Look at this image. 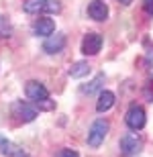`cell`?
Returning <instances> with one entry per match:
<instances>
[{
	"label": "cell",
	"instance_id": "1",
	"mask_svg": "<svg viewBox=\"0 0 153 157\" xmlns=\"http://www.w3.org/2000/svg\"><path fill=\"white\" fill-rule=\"evenodd\" d=\"M23 8L29 14H39V12L57 14L61 10V4H59V0H25Z\"/></svg>",
	"mask_w": 153,
	"mask_h": 157
},
{
	"label": "cell",
	"instance_id": "2",
	"mask_svg": "<svg viewBox=\"0 0 153 157\" xmlns=\"http://www.w3.org/2000/svg\"><path fill=\"white\" fill-rule=\"evenodd\" d=\"M108 128H110L108 121H104V118L94 121V124L90 127V133H88V145L90 147H100L104 143L106 135H108Z\"/></svg>",
	"mask_w": 153,
	"mask_h": 157
},
{
	"label": "cell",
	"instance_id": "3",
	"mask_svg": "<svg viewBox=\"0 0 153 157\" xmlns=\"http://www.w3.org/2000/svg\"><path fill=\"white\" fill-rule=\"evenodd\" d=\"M145 110H143V106L139 104H133L127 110V114H124V122H127V127L131 128V131H141L143 127H145Z\"/></svg>",
	"mask_w": 153,
	"mask_h": 157
},
{
	"label": "cell",
	"instance_id": "4",
	"mask_svg": "<svg viewBox=\"0 0 153 157\" xmlns=\"http://www.w3.org/2000/svg\"><path fill=\"white\" fill-rule=\"evenodd\" d=\"M25 94H27V98L33 100V102H41V100H47L49 98V92H47V88L43 86L41 82H37V80H31L27 82V86H25Z\"/></svg>",
	"mask_w": 153,
	"mask_h": 157
},
{
	"label": "cell",
	"instance_id": "5",
	"mask_svg": "<svg viewBox=\"0 0 153 157\" xmlns=\"http://www.w3.org/2000/svg\"><path fill=\"white\" fill-rule=\"evenodd\" d=\"M102 49V35L100 33H88L82 41V53L84 55H96Z\"/></svg>",
	"mask_w": 153,
	"mask_h": 157
},
{
	"label": "cell",
	"instance_id": "6",
	"mask_svg": "<svg viewBox=\"0 0 153 157\" xmlns=\"http://www.w3.org/2000/svg\"><path fill=\"white\" fill-rule=\"evenodd\" d=\"M120 151L124 155H137V153L141 151V139L133 133H127L120 139Z\"/></svg>",
	"mask_w": 153,
	"mask_h": 157
},
{
	"label": "cell",
	"instance_id": "7",
	"mask_svg": "<svg viewBox=\"0 0 153 157\" xmlns=\"http://www.w3.org/2000/svg\"><path fill=\"white\" fill-rule=\"evenodd\" d=\"M65 47V37L59 35V33H55V35H49L47 39H45V43H43V51L49 53V55H55V53L63 51Z\"/></svg>",
	"mask_w": 153,
	"mask_h": 157
},
{
	"label": "cell",
	"instance_id": "8",
	"mask_svg": "<svg viewBox=\"0 0 153 157\" xmlns=\"http://www.w3.org/2000/svg\"><path fill=\"white\" fill-rule=\"evenodd\" d=\"M0 153L6 155V157H29L23 151V147L14 145L12 141H8L6 137H2V135H0Z\"/></svg>",
	"mask_w": 153,
	"mask_h": 157
},
{
	"label": "cell",
	"instance_id": "9",
	"mask_svg": "<svg viewBox=\"0 0 153 157\" xmlns=\"http://www.w3.org/2000/svg\"><path fill=\"white\" fill-rule=\"evenodd\" d=\"M14 117H18L23 122H31L37 118V108L27 104V102H17L14 104Z\"/></svg>",
	"mask_w": 153,
	"mask_h": 157
},
{
	"label": "cell",
	"instance_id": "10",
	"mask_svg": "<svg viewBox=\"0 0 153 157\" xmlns=\"http://www.w3.org/2000/svg\"><path fill=\"white\" fill-rule=\"evenodd\" d=\"M33 31H35V35H39V37H49V35H53V31H55V23H53V18L41 17V18L35 21Z\"/></svg>",
	"mask_w": 153,
	"mask_h": 157
},
{
	"label": "cell",
	"instance_id": "11",
	"mask_svg": "<svg viewBox=\"0 0 153 157\" xmlns=\"http://www.w3.org/2000/svg\"><path fill=\"white\" fill-rule=\"evenodd\" d=\"M88 14H90V18H94V21H106V18H108V6H106L102 0H94V2L88 4Z\"/></svg>",
	"mask_w": 153,
	"mask_h": 157
},
{
	"label": "cell",
	"instance_id": "12",
	"mask_svg": "<svg viewBox=\"0 0 153 157\" xmlns=\"http://www.w3.org/2000/svg\"><path fill=\"white\" fill-rule=\"evenodd\" d=\"M112 104H114V94L110 92V90H102L100 94H98V102H96V110L98 112H106L110 110Z\"/></svg>",
	"mask_w": 153,
	"mask_h": 157
},
{
	"label": "cell",
	"instance_id": "13",
	"mask_svg": "<svg viewBox=\"0 0 153 157\" xmlns=\"http://www.w3.org/2000/svg\"><path fill=\"white\" fill-rule=\"evenodd\" d=\"M71 78H84L90 74V65L86 63V61H78V63H74L70 67V71H67Z\"/></svg>",
	"mask_w": 153,
	"mask_h": 157
},
{
	"label": "cell",
	"instance_id": "14",
	"mask_svg": "<svg viewBox=\"0 0 153 157\" xmlns=\"http://www.w3.org/2000/svg\"><path fill=\"white\" fill-rule=\"evenodd\" d=\"M102 82H104V76H102V74H98V76H96L94 80L90 82L88 86H82V94H94L96 90H100Z\"/></svg>",
	"mask_w": 153,
	"mask_h": 157
},
{
	"label": "cell",
	"instance_id": "15",
	"mask_svg": "<svg viewBox=\"0 0 153 157\" xmlns=\"http://www.w3.org/2000/svg\"><path fill=\"white\" fill-rule=\"evenodd\" d=\"M12 35V25L6 17L0 14V37H10Z\"/></svg>",
	"mask_w": 153,
	"mask_h": 157
},
{
	"label": "cell",
	"instance_id": "16",
	"mask_svg": "<svg viewBox=\"0 0 153 157\" xmlns=\"http://www.w3.org/2000/svg\"><path fill=\"white\" fill-rule=\"evenodd\" d=\"M145 67H147V71L153 76V49L147 51V55H145Z\"/></svg>",
	"mask_w": 153,
	"mask_h": 157
},
{
	"label": "cell",
	"instance_id": "17",
	"mask_svg": "<svg viewBox=\"0 0 153 157\" xmlns=\"http://www.w3.org/2000/svg\"><path fill=\"white\" fill-rule=\"evenodd\" d=\"M57 157H80V155H78V153L74 151V149H61Z\"/></svg>",
	"mask_w": 153,
	"mask_h": 157
},
{
	"label": "cell",
	"instance_id": "18",
	"mask_svg": "<svg viewBox=\"0 0 153 157\" xmlns=\"http://www.w3.org/2000/svg\"><path fill=\"white\" fill-rule=\"evenodd\" d=\"M143 8L147 14H153V0H143Z\"/></svg>",
	"mask_w": 153,
	"mask_h": 157
},
{
	"label": "cell",
	"instance_id": "19",
	"mask_svg": "<svg viewBox=\"0 0 153 157\" xmlns=\"http://www.w3.org/2000/svg\"><path fill=\"white\" fill-rule=\"evenodd\" d=\"M118 2H120V4H124V6H129L131 2H133V0H118Z\"/></svg>",
	"mask_w": 153,
	"mask_h": 157
}]
</instances>
